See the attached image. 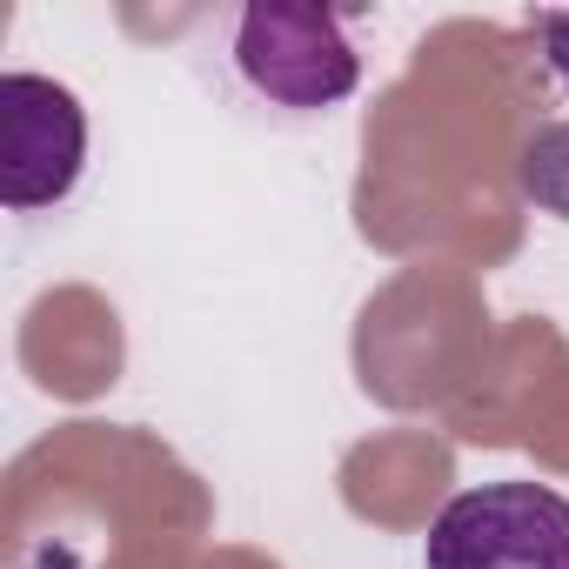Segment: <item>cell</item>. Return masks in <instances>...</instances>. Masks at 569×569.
<instances>
[{
  "mask_svg": "<svg viewBox=\"0 0 569 569\" xmlns=\"http://www.w3.org/2000/svg\"><path fill=\"white\" fill-rule=\"evenodd\" d=\"M422 569H569V496L549 482H476L429 522Z\"/></svg>",
  "mask_w": 569,
  "mask_h": 569,
  "instance_id": "6da1fadb",
  "label": "cell"
},
{
  "mask_svg": "<svg viewBox=\"0 0 569 569\" xmlns=\"http://www.w3.org/2000/svg\"><path fill=\"white\" fill-rule=\"evenodd\" d=\"M234 61L254 94L274 108H336L356 94L362 61L342 34V21L309 0H254L234 34Z\"/></svg>",
  "mask_w": 569,
  "mask_h": 569,
  "instance_id": "7a4b0ae2",
  "label": "cell"
},
{
  "mask_svg": "<svg viewBox=\"0 0 569 569\" xmlns=\"http://www.w3.org/2000/svg\"><path fill=\"white\" fill-rule=\"evenodd\" d=\"M88 168V114L48 74H0V201L14 214L54 208Z\"/></svg>",
  "mask_w": 569,
  "mask_h": 569,
  "instance_id": "3957f363",
  "label": "cell"
},
{
  "mask_svg": "<svg viewBox=\"0 0 569 569\" xmlns=\"http://www.w3.org/2000/svg\"><path fill=\"white\" fill-rule=\"evenodd\" d=\"M522 194L549 214L569 221V121L542 128L529 148H522Z\"/></svg>",
  "mask_w": 569,
  "mask_h": 569,
  "instance_id": "277c9868",
  "label": "cell"
}]
</instances>
